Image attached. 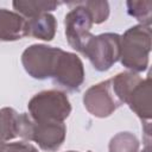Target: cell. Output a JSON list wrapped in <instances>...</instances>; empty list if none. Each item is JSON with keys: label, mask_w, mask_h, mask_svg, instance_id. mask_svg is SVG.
Returning <instances> with one entry per match:
<instances>
[{"label": "cell", "mask_w": 152, "mask_h": 152, "mask_svg": "<svg viewBox=\"0 0 152 152\" xmlns=\"http://www.w3.org/2000/svg\"><path fill=\"white\" fill-rule=\"evenodd\" d=\"M62 49L45 44H32L21 53L25 71L34 80L52 78Z\"/></svg>", "instance_id": "4"}, {"label": "cell", "mask_w": 152, "mask_h": 152, "mask_svg": "<svg viewBox=\"0 0 152 152\" xmlns=\"http://www.w3.org/2000/svg\"><path fill=\"white\" fill-rule=\"evenodd\" d=\"M120 37L121 64L135 74L146 71L151 51V26L134 25Z\"/></svg>", "instance_id": "1"}, {"label": "cell", "mask_w": 152, "mask_h": 152, "mask_svg": "<svg viewBox=\"0 0 152 152\" xmlns=\"http://www.w3.org/2000/svg\"><path fill=\"white\" fill-rule=\"evenodd\" d=\"M88 152H91V151H88Z\"/></svg>", "instance_id": "21"}, {"label": "cell", "mask_w": 152, "mask_h": 152, "mask_svg": "<svg viewBox=\"0 0 152 152\" xmlns=\"http://www.w3.org/2000/svg\"><path fill=\"white\" fill-rule=\"evenodd\" d=\"M109 152H138L139 140L129 132H120L115 134L108 145Z\"/></svg>", "instance_id": "15"}, {"label": "cell", "mask_w": 152, "mask_h": 152, "mask_svg": "<svg viewBox=\"0 0 152 152\" xmlns=\"http://www.w3.org/2000/svg\"><path fill=\"white\" fill-rule=\"evenodd\" d=\"M68 152H77V151H68Z\"/></svg>", "instance_id": "20"}, {"label": "cell", "mask_w": 152, "mask_h": 152, "mask_svg": "<svg viewBox=\"0 0 152 152\" xmlns=\"http://www.w3.org/2000/svg\"><path fill=\"white\" fill-rule=\"evenodd\" d=\"M51 80L53 84L68 91H78L84 82V66L81 58L74 52L62 50Z\"/></svg>", "instance_id": "7"}, {"label": "cell", "mask_w": 152, "mask_h": 152, "mask_svg": "<svg viewBox=\"0 0 152 152\" xmlns=\"http://www.w3.org/2000/svg\"><path fill=\"white\" fill-rule=\"evenodd\" d=\"M28 115L34 122H64L71 113L65 93L56 89L37 93L27 104Z\"/></svg>", "instance_id": "2"}, {"label": "cell", "mask_w": 152, "mask_h": 152, "mask_svg": "<svg viewBox=\"0 0 152 152\" xmlns=\"http://www.w3.org/2000/svg\"><path fill=\"white\" fill-rule=\"evenodd\" d=\"M0 152H38V150L27 141H17L0 145Z\"/></svg>", "instance_id": "18"}, {"label": "cell", "mask_w": 152, "mask_h": 152, "mask_svg": "<svg viewBox=\"0 0 152 152\" xmlns=\"http://www.w3.org/2000/svg\"><path fill=\"white\" fill-rule=\"evenodd\" d=\"M27 19L17 12L0 8V42H14L27 36Z\"/></svg>", "instance_id": "11"}, {"label": "cell", "mask_w": 152, "mask_h": 152, "mask_svg": "<svg viewBox=\"0 0 152 152\" xmlns=\"http://www.w3.org/2000/svg\"><path fill=\"white\" fill-rule=\"evenodd\" d=\"M127 13L135 18L141 25L151 26L152 21V1L142 0V1H127Z\"/></svg>", "instance_id": "16"}, {"label": "cell", "mask_w": 152, "mask_h": 152, "mask_svg": "<svg viewBox=\"0 0 152 152\" xmlns=\"http://www.w3.org/2000/svg\"><path fill=\"white\" fill-rule=\"evenodd\" d=\"M120 34L106 32L91 36L87 42L82 55L86 56L95 70L107 71L120 58Z\"/></svg>", "instance_id": "3"}, {"label": "cell", "mask_w": 152, "mask_h": 152, "mask_svg": "<svg viewBox=\"0 0 152 152\" xmlns=\"http://www.w3.org/2000/svg\"><path fill=\"white\" fill-rule=\"evenodd\" d=\"M13 8L18 14L24 17L25 19H31L43 13H49L51 11L57 10L59 2L57 1H44V0H34V1H13Z\"/></svg>", "instance_id": "14"}, {"label": "cell", "mask_w": 152, "mask_h": 152, "mask_svg": "<svg viewBox=\"0 0 152 152\" xmlns=\"http://www.w3.org/2000/svg\"><path fill=\"white\" fill-rule=\"evenodd\" d=\"M68 6H74L64 18L65 37L68 44L80 53H82L87 42L93 36L90 33L93 19L90 13L78 1L66 2Z\"/></svg>", "instance_id": "5"}, {"label": "cell", "mask_w": 152, "mask_h": 152, "mask_svg": "<svg viewBox=\"0 0 152 152\" xmlns=\"http://www.w3.org/2000/svg\"><path fill=\"white\" fill-rule=\"evenodd\" d=\"M87 11L90 13L94 24H102L109 17V4L107 1H97V0H86L78 1Z\"/></svg>", "instance_id": "17"}, {"label": "cell", "mask_w": 152, "mask_h": 152, "mask_svg": "<svg viewBox=\"0 0 152 152\" xmlns=\"http://www.w3.org/2000/svg\"><path fill=\"white\" fill-rule=\"evenodd\" d=\"M27 36L50 42L55 38L57 31V20L51 13H43L27 19Z\"/></svg>", "instance_id": "12"}, {"label": "cell", "mask_w": 152, "mask_h": 152, "mask_svg": "<svg viewBox=\"0 0 152 152\" xmlns=\"http://www.w3.org/2000/svg\"><path fill=\"white\" fill-rule=\"evenodd\" d=\"M145 142H146L145 148L141 152H151V145H150V142H151V134H145Z\"/></svg>", "instance_id": "19"}, {"label": "cell", "mask_w": 152, "mask_h": 152, "mask_svg": "<svg viewBox=\"0 0 152 152\" xmlns=\"http://www.w3.org/2000/svg\"><path fill=\"white\" fill-rule=\"evenodd\" d=\"M34 121L26 113H18L11 107L0 109V145L15 138L31 141Z\"/></svg>", "instance_id": "8"}, {"label": "cell", "mask_w": 152, "mask_h": 152, "mask_svg": "<svg viewBox=\"0 0 152 152\" xmlns=\"http://www.w3.org/2000/svg\"><path fill=\"white\" fill-rule=\"evenodd\" d=\"M66 126L64 122H34L31 140L37 142L40 150L57 151L64 142Z\"/></svg>", "instance_id": "9"}, {"label": "cell", "mask_w": 152, "mask_h": 152, "mask_svg": "<svg viewBox=\"0 0 152 152\" xmlns=\"http://www.w3.org/2000/svg\"><path fill=\"white\" fill-rule=\"evenodd\" d=\"M109 80L115 96L121 102V104H124L126 103V100L131 94V91L133 90V88L142 80V77L132 71H124V72H119L118 75H115Z\"/></svg>", "instance_id": "13"}, {"label": "cell", "mask_w": 152, "mask_h": 152, "mask_svg": "<svg viewBox=\"0 0 152 152\" xmlns=\"http://www.w3.org/2000/svg\"><path fill=\"white\" fill-rule=\"evenodd\" d=\"M126 104L141 120L142 124L150 122L151 110V78H142L131 91L126 100Z\"/></svg>", "instance_id": "10"}, {"label": "cell", "mask_w": 152, "mask_h": 152, "mask_svg": "<svg viewBox=\"0 0 152 152\" xmlns=\"http://www.w3.org/2000/svg\"><path fill=\"white\" fill-rule=\"evenodd\" d=\"M83 104L91 115L100 119L110 116L122 106L112 89L110 80L102 81L88 88L83 95Z\"/></svg>", "instance_id": "6"}]
</instances>
